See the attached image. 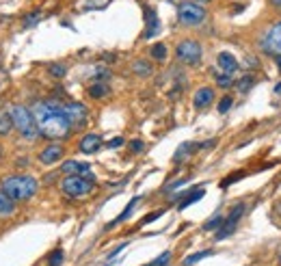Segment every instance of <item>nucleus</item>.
<instances>
[{
  "label": "nucleus",
  "mask_w": 281,
  "mask_h": 266,
  "mask_svg": "<svg viewBox=\"0 0 281 266\" xmlns=\"http://www.w3.org/2000/svg\"><path fill=\"white\" fill-rule=\"evenodd\" d=\"M223 219H225L223 214H221V212H217V214H214L212 219H208L206 223H204V232H212V230L217 232L219 227H221V223H223Z\"/></svg>",
  "instance_id": "nucleus-25"
},
{
  "label": "nucleus",
  "mask_w": 281,
  "mask_h": 266,
  "mask_svg": "<svg viewBox=\"0 0 281 266\" xmlns=\"http://www.w3.org/2000/svg\"><path fill=\"white\" fill-rule=\"evenodd\" d=\"M160 214H162V210H156V212H152V214H149V217H145V219L141 221V225H147V223H152V221H156V219L160 217Z\"/></svg>",
  "instance_id": "nucleus-35"
},
{
  "label": "nucleus",
  "mask_w": 281,
  "mask_h": 266,
  "mask_svg": "<svg viewBox=\"0 0 281 266\" xmlns=\"http://www.w3.org/2000/svg\"><path fill=\"white\" fill-rule=\"evenodd\" d=\"M143 149H145V143H143L141 139H132V141H130V152L139 154V152H143Z\"/></svg>",
  "instance_id": "nucleus-34"
},
{
  "label": "nucleus",
  "mask_w": 281,
  "mask_h": 266,
  "mask_svg": "<svg viewBox=\"0 0 281 266\" xmlns=\"http://www.w3.org/2000/svg\"><path fill=\"white\" fill-rule=\"evenodd\" d=\"M195 149H199L197 143H182L180 149H178V152H175V156H173V162H180L182 158H184V156H191Z\"/></svg>",
  "instance_id": "nucleus-23"
},
{
  "label": "nucleus",
  "mask_w": 281,
  "mask_h": 266,
  "mask_svg": "<svg viewBox=\"0 0 281 266\" xmlns=\"http://www.w3.org/2000/svg\"><path fill=\"white\" fill-rule=\"evenodd\" d=\"M32 117L37 121L39 134L45 136V139L52 141H61L65 136H69L71 126L69 121L65 119L61 104L56 102H35L32 104Z\"/></svg>",
  "instance_id": "nucleus-1"
},
{
  "label": "nucleus",
  "mask_w": 281,
  "mask_h": 266,
  "mask_svg": "<svg viewBox=\"0 0 281 266\" xmlns=\"http://www.w3.org/2000/svg\"><path fill=\"white\" fill-rule=\"evenodd\" d=\"M275 91H277V93H281V82L277 84V87H275Z\"/></svg>",
  "instance_id": "nucleus-44"
},
{
  "label": "nucleus",
  "mask_w": 281,
  "mask_h": 266,
  "mask_svg": "<svg viewBox=\"0 0 281 266\" xmlns=\"http://www.w3.org/2000/svg\"><path fill=\"white\" fill-rule=\"evenodd\" d=\"M63 154H65L63 145H58V143H50V145H45L41 149V154H39V162L45 165V167H50V165H54V162L61 160Z\"/></svg>",
  "instance_id": "nucleus-10"
},
{
  "label": "nucleus",
  "mask_w": 281,
  "mask_h": 266,
  "mask_svg": "<svg viewBox=\"0 0 281 266\" xmlns=\"http://www.w3.org/2000/svg\"><path fill=\"white\" fill-rule=\"evenodd\" d=\"M277 210H279V212H281V201H279V204H277Z\"/></svg>",
  "instance_id": "nucleus-45"
},
{
  "label": "nucleus",
  "mask_w": 281,
  "mask_h": 266,
  "mask_svg": "<svg viewBox=\"0 0 281 266\" xmlns=\"http://www.w3.org/2000/svg\"><path fill=\"white\" fill-rule=\"evenodd\" d=\"M145 19H147V30H145V39L154 37L158 32V15L152 6H145Z\"/></svg>",
  "instance_id": "nucleus-17"
},
{
  "label": "nucleus",
  "mask_w": 281,
  "mask_h": 266,
  "mask_svg": "<svg viewBox=\"0 0 281 266\" xmlns=\"http://www.w3.org/2000/svg\"><path fill=\"white\" fill-rule=\"evenodd\" d=\"M253 82H256V78H253L251 74H247V76H243L240 80L236 82V89H238V93H247L251 87H253Z\"/></svg>",
  "instance_id": "nucleus-27"
},
{
  "label": "nucleus",
  "mask_w": 281,
  "mask_h": 266,
  "mask_svg": "<svg viewBox=\"0 0 281 266\" xmlns=\"http://www.w3.org/2000/svg\"><path fill=\"white\" fill-rule=\"evenodd\" d=\"M139 199L141 197H132V199H130V204L126 206V208H123V212L119 214V217H117L115 221H110V223H108V227H115V225H119L121 223V221H126L128 217H130V214H132V210H134V206L136 204H139Z\"/></svg>",
  "instance_id": "nucleus-21"
},
{
  "label": "nucleus",
  "mask_w": 281,
  "mask_h": 266,
  "mask_svg": "<svg viewBox=\"0 0 281 266\" xmlns=\"http://www.w3.org/2000/svg\"><path fill=\"white\" fill-rule=\"evenodd\" d=\"M206 195V188H193V191H188V193H184V197L180 199V204H178V208L180 210H184V208H188L191 204H195V201H199L201 197Z\"/></svg>",
  "instance_id": "nucleus-15"
},
{
  "label": "nucleus",
  "mask_w": 281,
  "mask_h": 266,
  "mask_svg": "<svg viewBox=\"0 0 281 266\" xmlns=\"http://www.w3.org/2000/svg\"><path fill=\"white\" fill-rule=\"evenodd\" d=\"M212 100H214V89L212 87H201V89H197V93H195L193 104L197 110H204V108L210 106Z\"/></svg>",
  "instance_id": "nucleus-13"
},
{
  "label": "nucleus",
  "mask_w": 281,
  "mask_h": 266,
  "mask_svg": "<svg viewBox=\"0 0 281 266\" xmlns=\"http://www.w3.org/2000/svg\"><path fill=\"white\" fill-rule=\"evenodd\" d=\"M214 145H217V141H214V139H210V141H206V143H199V149H210V147H214Z\"/></svg>",
  "instance_id": "nucleus-37"
},
{
  "label": "nucleus",
  "mask_w": 281,
  "mask_h": 266,
  "mask_svg": "<svg viewBox=\"0 0 281 266\" xmlns=\"http://www.w3.org/2000/svg\"><path fill=\"white\" fill-rule=\"evenodd\" d=\"M123 145V139H121V136H117V139H113V141H108V147H121Z\"/></svg>",
  "instance_id": "nucleus-36"
},
{
  "label": "nucleus",
  "mask_w": 281,
  "mask_h": 266,
  "mask_svg": "<svg viewBox=\"0 0 281 266\" xmlns=\"http://www.w3.org/2000/svg\"><path fill=\"white\" fill-rule=\"evenodd\" d=\"M41 17H43L41 11H30V13H26V15L22 17V24L24 26H35V24L41 22Z\"/></svg>",
  "instance_id": "nucleus-28"
},
{
  "label": "nucleus",
  "mask_w": 281,
  "mask_h": 266,
  "mask_svg": "<svg viewBox=\"0 0 281 266\" xmlns=\"http://www.w3.org/2000/svg\"><path fill=\"white\" fill-rule=\"evenodd\" d=\"M61 171L65 175H89L91 165L89 162H80V160H65L61 165Z\"/></svg>",
  "instance_id": "nucleus-11"
},
{
  "label": "nucleus",
  "mask_w": 281,
  "mask_h": 266,
  "mask_svg": "<svg viewBox=\"0 0 281 266\" xmlns=\"http://www.w3.org/2000/svg\"><path fill=\"white\" fill-rule=\"evenodd\" d=\"M100 145H102V136L100 134H84L82 139H80V143H78V149H80L82 154H95L97 149H100Z\"/></svg>",
  "instance_id": "nucleus-12"
},
{
  "label": "nucleus",
  "mask_w": 281,
  "mask_h": 266,
  "mask_svg": "<svg viewBox=\"0 0 281 266\" xmlns=\"http://www.w3.org/2000/svg\"><path fill=\"white\" fill-rule=\"evenodd\" d=\"M11 119H13V130H17L24 139H37L39 136V128H37V121L32 117V110L28 106H22V104H15L11 110Z\"/></svg>",
  "instance_id": "nucleus-3"
},
{
  "label": "nucleus",
  "mask_w": 281,
  "mask_h": 266,
  "mask_svg": "<svg viewBox=\"0 0 281 266\" xmlns=\"http://www.w3.org/2000/svg\"><path fill=\"white\" fill-rule=\"evenodd\" d=\"M48 74L52 78H65V74H67V65L65 63H50L48 65Z\"/></svg>",
  "instance_id": "nucleus-24"
},
{
  "label": "nucleus",
  "mask_w": 281,
  "mask_h": 266,
  "mask_svg": "<svg viewBox=\"0 0 281 266\" xmlns=\"http://www.w3.org/2000/svg\"><path fill=\"white\" fill-rule=\"evenodd\" d=\"M275 63H277V67H279V71H281V54L275 56Z\"/></svg>",
  "instance_id": "nucleus-41"
},
{
  "label": "nucleus",
  "mask_w": 281,
  "mask_h": 266,
  "mask_svg": "<svg viewBox=\"0 0 281 266\" xmlns=\"http://www.w3.org/2000/svg\"><path fill=\"white\" fill-rule=\"evenodd\" d=\"M262 48L266 52H275V54H281V22L273 24L266 35L262 39Z\"/></svg>",
  "instance_id": "nucleus-9"
},
{
  "label": "nucleus",
  "mask_w": 281,
  "mask_h": 266,
  "mask_svg": "<svg viewBox=\"0 0 281 266\" xmlns=\"http://www.w3.org/2000/svg\"><path fill=\"white\" fill-rule=\"evenodd\" d=\"M217 63H219V67L223 69L225 74H232V71L238 69V58L234 54H230V52H219Z\"/></svg>",
  "instance_id": "nucleus-14"
},
{
  "label": "nucleus",
  "mask_w": 281,
  "mask_h": 266,
  "mask_svg": "<svg viewBox=\"0 0 281 266\" xmlns=\"http://www.w3.org/2000/svg\"><path fill=\"white\" fill-rule=\"evenodd\" d=\"M208 256H212V251H210V249H206V251H199V253H193V256L184 258V262H182V266H193V264L201 262V260H204V258H208Z\"/></svg>",
  "instance_id": "nucleus-26"
},
{
  "label": "nucleus",
  "mask_w": 281,
  "mask_h": 266,
  "mask_svg": "<svg viewBox=\"0 0 281 266\" xmlns=\"http://www.w3.org/2000/svg\"><path fill=\"white\" fill-rule=\"evenodd\" d=\"M17 210L15 201H13L11 197H6V195L0 191V219H6V217H13Z\"/></svg>",
  "instance_id": "nucleus-16"
},
{
  "label": "nucleus",
  "mask_w": 281,
  "mask_h": 266,
  "mask_svg": "<svg viewBox=\"0 0 281 266\" xmlns=\"http://www.w3.org/2000/svg\"><path fill=\"white\" fill-rule=\"evenodd\" d=\"M214 82H217L219 87L227 89V87H232L234 84V78L230 74H225V71H219V74H214Z\"/></svg>",
  "instance_id": "nucleus-29"
},
{
  "label": "nucleus",
  "mask_w": 281,
  "mask_h": 266,
  "mask_svg": "<svg viewBox=\"0 0 281 266\" xmlns=\"http://www.w3.org/2000/svg\"><path fill=\"white\" fill-rule=\"evenodd\" d=\"M243 212H245V201H240V204H236V206L232 208L230 217L223 219V223H221V227L217 230V234H214V238H217V240H225V238H230L232 234L236 232V225H238L240 217H243Z\"/></svg>",
  "instance_id": "nucleus-7"
},
{
  "label": "nucleus",
  "mask_w": 281,
  "mask_h": 266,
  "mask_svg": "<svg viewBox=\"0 0 281 266\" xmlns=\"http://www.w3.org/2000/svg\"><path fill=\"white\" fill-rule=\"evenodd\" d=\"M273 2H275V6H277V9H281V0H273Z\"/></svg>",
  "instance_id": "nucleus-43"
},
{
  "label": "nucleus",
  "mask_w": 281,
  "mask_h": 266,
  "mask_svg": "<svg viewBox=\"0 0 281 266\" xmlns=\"http://www.w3.org/2000/svg\"><path fill=\"white\" fill-rule=\"evenodd\" d=\"M0 156H2V145H0Z\"/></svg>",
  "instance_id": "nucleus-46"
},
{
  "label": "nucleus",
  "mask_w": 281,
  "mask_h": 266,
  "mask_svg": "<svg viewBox=\"0 0 281 266\" xmlns=\"http://www.w3.org/2000/svg\"><path fill=\"white\" fill-rule=\"evenodd\" d=\"M232 104H234L232 95H225V97H221V102H219V113H227V110L232 108Z\"/></svg>",
  "instance_id": "nucleus-33"
},
{
  "label": "nucleus",
  "mask_w": 281,
  "mask_h": 266,
  "mask_svg": "<svg viewBox=\"0 0 281 266\" xmlns=\"http://www.w3.org/2000/svg\"><path fill=\"white\" fill-rule=\"evenodd\" d=\"M13 132V119L11 113L4 108H0V136H9Z\"/></svg>",
  "instance_id": "nucleus-20"
},
{
  "label": "nucleus",
  "mask_w": 281,
  "mask_h": 266,
  "mask_svg": "<svg viewBox=\"0 0 281 266\" xmlns=\"http://www.w3.org/2000/svg\"><path fill=\"white\" fill-rule=\"evenodd\" d=\"M26 165H28V160H26V158H24V160H22V158L17 160V167H26Z\"/></svg>",
  "instance_id": "nucleus-40"
},
{
  "label": "nucleus",
  "mask_w": 281,
  "mask_h": 266,
  "mask_svg": "<svg viewBox=\"0 0 281 266\" xmlns=\"http://www.w3.org/2000/svg\"><path fill=\"white\" fill-rule=\"evenodd\" d=\"M279 266H281V253H279Z\"/></svg>",
  "instance_id": "nucleus-47"
},
{
  "label": "nucleus",
  "mask_w": 281,
  "mask_h": 266,
  "mask_svg": "<svg viewBox=\"0 0 281 266\" xmlns=\"http://www.w3.org/2000/svg\"><path fill=\"white\" fill-rule=\"evenodd\" d=\"M87 93L93 97V100H104V97H108L110 93V87L106 82H93L91 87L87 89Z\"/></svg>",
  "instance_id": "nucleus-19"
},
{
  "label": "nucleus",
  "mask_w": 281,
  "mask_h": 266,
  "mask_svg": "<svg viewBox=\"0 0 281 266\" xmlns=\"http://www.w3.org/2000/svg\"><path fill=\"white\" fill-rule=\"evenodd\" d=\"M182 184H186V180H178V182H173V184H169L167 191H173V188H178V186H182Z\"/></svg>",
  "instance_id": "nucleus-39"
},
{
  "label": "nucleus",
  "mask_w": 281,
  "mask_h": 266,
  "mask_svg": "<svg viewBox=\"0 0 281 266\" xmlns=\"http://www.w3.org/2000/svg\"><path fill=\"white\" fill-rule=\"evenodd\" d=\"M39 188V182L32 178V175H9L0 182V191H2L6 197H11L13 201H28L35 197Z\"/></svg>",
  "instance_id": "nucleus-2"
},
{
  "label": "nucleus",
  "mask_w": 281,
  "mask_h": 266,
  "mask_svg": "<svg viewBox=\"0 0 281 266\" xmlns=\"http://www.w3.org/2000/svg\"><path fill=\"white\" fill-rule=\"evenodd\" d=\"M61 110L65 115V119L69 121L71 128H80L84 121H87V115L89 110L82 102H67V104H61Z\"/></svg>",
  "instance_id": "nucleus-8"
},
{
  "label": "nucleus",
  "mask_w": 281,
  "mask_h": 266,
  "mask_svg": "<svg viewBox=\"0 0 281 266\" xmlns=\"http://www.w3.org/2000/svg\"><path fill=\"white\" fill-rule=\"evenodd\" d=\"M63 258H65V253H63L61 247H58V249H54L48 256V266H61L63 264Z\"/></svg>",
  "instance_id": "nucleus-30"
},
{
  "label": "nucleus",
  "mask_w": 281,
  "mask_h": 266,
  "mask_svg": "<svg viewBox=\"0 0 281 266\" xmlns=\"http://www.w3.org/2000/svg\"><path fill=\"white\" fill-rule=\"evenodd\" d=\"M195 2H197V4H201V6H204L206 2H210V0H195Z\"/></svg>",
  "instance_id": "nucleus-42"
},
{
  "label": "nucleus",
  "mask_w": 281,
  "mask_h": 266,
  "mask_svg": "<svg viewBox=\"0 0 281 266\" xmlns=\"http://www.w3.org/2000/svg\"><path fill=\"white\" fill-rule=\"evenodd\" d=\"M121 249H126V243H123V245H119L115 251H110V253H108V260H113V258L117 256V253H121Z\"/></svg>",
  "instance_id": "nucleus-38"
},
{
  "label": "nucleus",
  "mask_w": 281,
  "mask_h": 266,
  "mask_svg": "<svg viewBox=\"0 0 281 266\" xmlns=\"http://www.w3.org/2000/svg\"><path fill=\"white\" fill-rule=\"evenodd\" d=\"M61 188L67 197H87L95 188V175H65L61 182Z\"/></svg>",
  "instance_id": "nucleus-4"
},
{
  "label": "nucleus",
  "mask_w": 281,
  "mask_h": 266,
  "mask_svg": "<svg viewBox=\"0 0 281 266\" xmlns=\"http://www.w3.org/2000/svg\"><path fill=\"white\" fill-rule=\"evenodd\" d=\"M201 54H204L201 43L195 41V39H182V41L178 43V48H175V56H178V61L184 63V65H199Z\"/></svg>",
  "instance_id": "nucleus-5"
},
{
  "label": "nucleus",
  "mask_w": 281,
  "mask_h": 266,
  "mask_svg": "<svg viewBox=\"0 0 281 266\" xmlns=\"http://www.w3.org/2000/svg\"><path fill=\"white\" fill-rule=\"evenodd\" d=\"M149 56H152L156 63H165L167 61V45L165 43H154L152 50H149Z\"/></svg>",
  "instance_id": "nucleus-22"
},
{
  "label": "nucleus",
  "mask_w": 281,
  "mask_h": 266,
  "mask_svg": "<svg viewBox=\"0 0 281 266\" xmlns=\"http://www.w3.org/2000/svg\"><path fill=\"white\" fill-rule=\"evenodd\" d=\"M169 260H171V251H165V253H160L156 260H152L147 266H167L169 264Z\"/></svg>",
  "instance_id": "nucleus-31"
},
{
  "label": "nucleus",
  "mask_w": 281,
  "mask_h": 266,
  "mask_svg": "<svg viewBox=\"0 0 281 266\" xmlns=\"http://www.w3.org/2000/svg\"><path fill=\"white\" fill-rule=\"evenodd\" d=\"M247 175V171H238V173H232V175H227V178L221 182V188H227L230 184H234V182H238L240 178H245Z\"/></svg>",
  "instance_id": "nucleus-32"
},
{
  "label": "nucleus",
  "mask_w": 281,
  "mask_h": 266,
  "mask_svg": "<svg viewBox=\"0 0 281 266\" xmlns=\"http://www.w3.org/2000/svg\"><path fill=\"white\" fill-rule=\"evenodd\" d=\"M178 19H180V24H184V26H199L206 19V9L197 2H180Z\"/></svg>",
  "instance_id": "nucleus-6"
},
{
  "label": "nucleus",
  "mask_w": 281,
  "mask_h": 266,
  "mask_svg": "<svg viewBox=\"0 0 281 266\" xmlns=\"http://www.w3.org/2000/svg\"><path fill=\"white\" fill-rule=\"evenodd\" d=\"M132 69H134V74L141 76V78H149L154 74V65L149 63L147 58H136L134 65H132Z\"/></svg>",
  "instance_id": "nucleus-18"
}]
</instances>
